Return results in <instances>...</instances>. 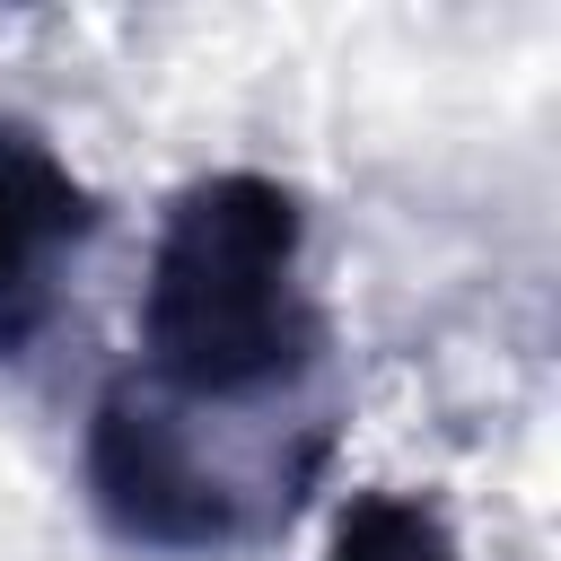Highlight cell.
<instances>
[{
  "label": "cell",
  "instance_id": "obj_1",
  "mask_svg": "<svg viewBox=\"0 0 561 561\" xmlns=\"http://www.w3.org/2000/svg\"><path fill=\"white\" fill-rule=\"evenodd\" d=\"M298 193L272 175H210L175 202L140 333L149 359L193 394H254L307 359L316 316L298 298Z\"/></svg>",
  "mask_w": 561,
  "mask_h": 561
},
{
  "label": "cell",
  "instance_id": "obj_2",
  "mask_svg": "<svg viewBox=\"0 0 561 561\" xmlns=\"http://www.w3.org/2000/svg\"><path fill=\"white\" fill-rule=\"evenodd\" d=\"M88 482L105 500V517L140 543H228L237 508L228 482L184 447V430L131 394H105L96 438H88Z\"/></svg>",
  "mask_w": 561,
  "mask_h": 561
},
{
  "label": "cell",
  "instance_id": "obj_3",
  "mask_svg": "<svg viewBox=\"0 0 561 561\" xmlns=\"http://www.w3.org/2000/svg\"><path fill=\"white\" fill-rule=\"evenodd\" d=\"M96 228V202L79 193V175L0 114V351H18L53 298V263Z\"/></svg>",
  "mask_w": 561,
  "mask_h": 561
},
{
  "label": "cell",
  "instance_id": "obj_4",
  "mask_svg": "<svg viewBox=\"0 0 561 561\" xmlns=\"http://www.w3.org/2000/svg\"><path fill=\"white\" fill-rule=\"evenodd\" d=\"M333 561H447V543L412 500H359L333 535Z\"/></svg>",
  "mask_w": 561,
  "mask_h": 561
}]
</instances>
